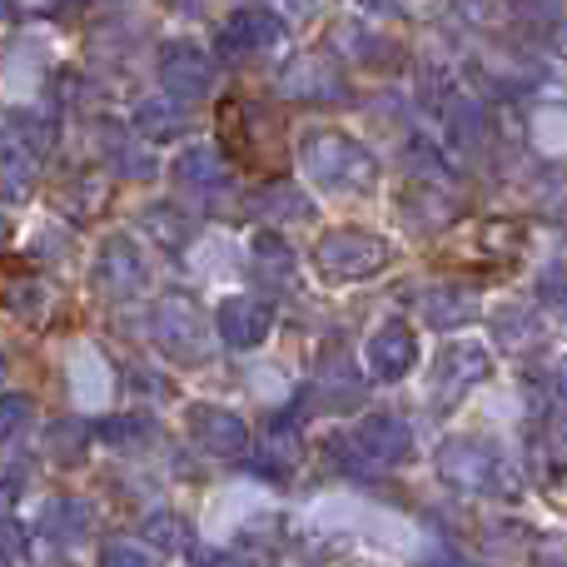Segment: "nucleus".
<instances>
[{
  "label": "nucleus",
  "mask_w": 567,
  "mask_h": 567,
  "mask_svg": "<svg viewBox=\"0 0 567 567\" xmlns=\"http://www.w3.org/2000/svg\"><path fill=\"white\" fill-rule=\"evenodd\" d=\"M140 229H145L159 249H185L199 225H195V215H185L179 205H150V209H140Z\"/></svg>",
  "instance_id": "nucleus-19"
},
{
  "label": "nucleus",
  "mask_w": 567,
  "mask_h": 567,
  "mask_svg": "<svg viewBox=\"0 0 567 567\" xmlns=\"http://www.w3.org/2000/svg\"><path fill=\"white\" fill-rule=\"evenodd\" d=\"M140 538H145L155 553L175 558V553L189 548V523L179 518V513H150V518L140 523Z\"/></svg>",
  "instance_id": "nucleus-23"
},
{
  "label": "nucleus",
  "mask_w": 567,
  "mask_h": 567,
  "mask_svg": "<svg viewBox=\"0 0 567 567\" xmlns=\"http://www.w3.org/2000/svg\"><path fill=\"white\" fill-rule=\"evenodd\" d=\"M100 563H110V567H145V563H155V548H150L145 538H105L100 543Z\"/></svg>",
  "instance_id": "nucleus-27"
},
{
  "label": "nucleus",
  "mask_w": 567,
  "mask_h": 567,
  "mask_svg": "<svg viewBox=\"0 0 567 567\" xmlns=\"http://www.w3.org/2000/svg\"><path fill=\"white\" fill-rule=\"evenodd\" d=\"M40 179V155L35 145H30L25 135H0V199H10V205H20V199H30V189H35Z\"/></svg>",
  "instance_id": "nucleus-15"
},
{
  "label": "nucleus",
  "mask_w": 567,
  "mask_h": 567,
  "mask_svg": "<svg viewBox=\"0 0 567 567\" xmlns=\"http://www.w3.org/2000/svg\"><path fill=\"white\" fill-rule=\"evenodd\" d=\"M150 339L159 343L169 363H205L215 353V323L189 293H165L150 313Z\"/></svg>",
  "instance_id": "nucleus-4"
},
{
  "label": "nucleus",
  "mask_w": 567,
  "mask_h": 567,
  "mask_svg": "<svg viewBox=\"0 0 567 567\" xmlns=\"http://www.w3.org/2000/svg\"><path fill=\"white\" fill-rule=\"evenodd\" d=\"M185 429L195 439L199 453L209 458H245L249 453V423L235 409H219V403H189L185 409Z\"/></svg>",
  "instance_id": "nucleus-9"
},
{
  "label": "nucleus",
  "mask_w": 567,
  "mask_h": 567,
  "mask_svg": "<svg viewBox=\"0 0 567 567\" xmlns=\"http://www.w3.org/2000/svg\"><path fill=\"white\" fill-rule=\"evenodd\" d=\"M40 303H45V279L30 265H20V259H6L0 265V309L20 313V319H35Z\"/></svg>",
  "instance_id": "nucleus-17"
},
{
  "label": "nucleus",
  "mask_w": 567,
  "mask_h": 567,
  "mask_svg": "<svg viewBox=\"0 0 567 567\" xmlns=\"http://www.w3.org/2000/svg\"><path fill=\"white\" fill-rule=\"evenodd\" d=\"M389 265H393V245L383 235H369V229H329V235L313 245V269L329 284L373 279Z\"/></svg>",
  "instance_id": "nucleus-5"
},
{
  "label": "nucleus",
  "mask_w": 567,
  "mask_h": 567,
  "mask_svg": "<svg viewBox=\"0 0 567 567\" xmlns=\"http://www.w3.org/2000/svg\"><path fill=\"white\" fill-rule=\"evenodd\" d=\"M6 373H10V363H6V353H0V383H6Z\"/></svg>",
  "instance_id": "nucleus-34"
},
{
  "label": "nucleus",
  "mask_w": 567,
  "mask_h": 567,
  "mask_svg": "<svg viewBox=\"0 0 567 567\" xmlns=\"http://www.w3.org/2000/svg\"><path fill=\"white\" fill-rule=\"evenodd\" d=\"M10 16H16V0H0V25H6Z\"/></svg>",
  "instance_id": "nucleus-33"
},
{
  "label": "nucleus",
  "mask_w": 567,
  "mask_h": 567,
  "mask_svg": "<svg viewBox=\"0 0 567 567\" xmlns=\"http://www.w3.org/2000/svg\"><path fill=\"white\" fill-rule=\"evenodd\" d=\"M503 329H513L508 333V349H533V343L543 339V323L533 319V313H503Z\"/></svg>",
  "instance_id": "nucleus-30"
},
{
  "label": "nucleus",
  "mask_w": 567,
  "mask_h": 567,
  "mask_svg": "<svg viewBox=\"0 0 567 567\" xmlns=\"http://www.w3.org/2000/svg\"><path fill=\"white\" fill-rule=\"evenodd\" d=\"M299 165L329 195H369L379 185V159L363 140L343 135V130H309L299 145Z\"/></svg>",
  "instance_id": "nucleus-1"
},
{
  "label": "nucleus",
  "mask_w": 567,
  "mask_h": 567,
  "mask_svg": "<svg viewBox=\"0 0 567 567\" xmlns=\"http://www.w3.org/2000/svg\"><path fill=\"white\" fill-rule=\"evenodd\" d=\"M209 323H215V339L225 349H259L275 333L279 309H275V299H259V293H229Z\"/></svg>",
  "instance_id": "nucleus-8"
},
{
  "label": "nucleus",
  "mask_w": 567,
  "mask_h": 567,
  "mask_svg": "<svg viewBox=\"0 0 567 567\" xmlns=\"http://www.w3.org/2000/svg\"><path fill=\"white\" fill-rule=\"evenodd\" d=\"M353 45L363 50V65H373V70H393L399 65V45H393V40H379V35H369V30H359V35H353Z\"/></svg>",
  "instance_id": "nucleus-29"
},
{
  "label": "nucleus",
  "mask_w": 567,
  "mask_h": 567,
  "mask_svg": "<svg viewBox=\"0 0 567 567\" xmlns=\"http://www.w3.org/2000/svg\"><path fill=\"white\" fill-rule=\"evenodd\" d=\"M0 235H6V219H0Z\"/></svg>",
  "instance_id": "nucleus-35"
},
{
  "label": "nucleus",
  "mask_w": 567,
  "mask_h": 567,
  "mask_svg": "<svg viewBox=\"0 0 567 567\" xmlns=\"http://www.w3.org/2000/svg\"><path fill=\"white\" fill-rule=\"evenodd\" d=\"M159 85L175 100H199L215 85V60L195 40H165L159 45Z\"/></svg>",
  "instance_id": "nucleus-11"
},
{
  "label": "nucleus",
  "mask_w": 567,
  "mask_h": 567,
  "mask_svg": "<svg viewBox=\"0 0 567 567\" xmlns=\"http://www.w3.org/2000/svg\"><path fill=\"white\" fill-rule=\"evenodd\" d=\"M329 453H333V463H343L349 473L399 468V463L413 458V429L399 413H363L359 429H353L349 439H333Z\"/></svg>",
  "instance_id": "nucleus-3"
},
{
  "label": "nucleus",
  "mask_w": 567,
  "mask_h": 567,
  "mask_svg": "<svg viewBox=\"0 0 567 567\" xmlns=\"http://www.w3.org/2000/svg\"><path fill=\"white\" fill-rule=\"evenodd\" d=\"M189 130V115H185V100L175 95H150L135 105V135L145 140H179Z\"/></svg>",
  "instance_id": "nucleus-18"
},
{
  "label": "nucleus",
  "mask_w": 567,
  "mask_h": 567,
  "mask_svg": "<svg viewBox=\"0 0 567 567\" xmlns=\"http://www.w3.org/2000/svg\"><path fill=\"white\" fill-rule=\"evenodd\" d=\"M279 95L289 100H313V105H333L349 100V80H343L339 60L329 50H303L279 70Z\"/></svg>",
  "instance_id": "nucleus-7"
},
{
  "label": "nucleus",
  "mask_w": 567,
  "mask_h": 567,
  "mask_svg": "<svg viewBox=\"0 0 567 567\" xmlns=\"http://www.w3.org/2000/svg\"><path fill=\"white\" fill-rule=\"evenodd\" d=\"M95 439L110 443V449H135V443L155 439V419H145V413H110V419L95 423Z\"/></svg>",
  "instance_id": "nucleus-22"
},
{
  "label": "nucleus",
  "mask_w": 567,
  "mask_h": 567,
  "mask_svg": "<svg viewBox=\"0 0 567 567\" xmlns=\"http://www.w3.org/2000/svg\"><path fill=\"white\" fill-rule=\"evenodd\" d=\"M90 279H95L100 299H135V293L145 289L150 269H145V259H140L135 239H130V235H110V239H100L95 275H90Z\"/></svg>",
  "instance_id": "nucleus-10"
},
{
  "label": "nucleus",
  "mask_w": 567,
  "mask_h": 567,
  "mask_svg": "<svg viewBox=\"0 0 567 567\" xmlns=\"http://www.w3.org/2000/svg\"><path fill=\"white\" fill-rule=\"evenodd\" d=\"M110 159H115V169L130 175V179L155 175V159H150V150H140V135H120V130H110Z\"/></svg>",
  "instance_id": "nucleus-26"
},
{
  "label": "nucleus",
  "mask_w": 567,
  "mask_h": 567,
  "mask_svg": "<svg viewBox=\"0 0 567 567\" xmlns=\"http://www.w3.org/2000/svg\"><path fill=\"white\" fill-rule=\"evenodd\" d=\"M249 255H255V269H259V275H269V279H284V275L293 269L289 245H284L275 229H259V235L249 239Z\"/></svg>",
  "instance_id": "nucleus-25"
},
{
  "label": "nucleus",
  "mask_w": 567,
  "mask_h": 567,
  "mask_svg": "<svg viewBox=\"0 0 567 567\" xmlns=\"http://www.w3.org/2000/svg\"><path fill=\"white\" fill-rule=\"evenodd\" d=\"M299 458H303L299 413H275V419L265 423V439H259V463H265L269 473H289V468H299Z\"/></svg>",
  "instance_id": "nucleus-16"
},
{
  "label": "nucleus",
  "mask_w": 567,
  "mask_h": 567,
  "mask_svg": "<svg viewBox=\"0 0 567 567\" xmlns=\"http://www.w3.org/2000/svg\"><path fill=\"white\" fill-rule=\"evenodd\" d=\"M169 175H175V185L179 189H199V195H209V189H219L225 185V159L215 155V150H185V155L175 159V169H169Z\"/></svg>",
  "instance_id": "nucleus-20"
},
{
  "label": "nucleus",
  "mask_w": 567,
  "mask_h": 567,
  "mask_svg": "<svg viewBox=\"0 0 567 567\" xmlns=\"http://www.w3.org/2000/svg\"><path fill=\"white\" fill-rule=\"evenodd\" d=\"M279 40H284V20L275 16V10H259V6L235 10V16H225L219 20V30H215V50L225 60L259 55V50L279 45Z\"/></svg>",
  "instance_id": "nucleus-13"
},
{
  "label": "nucleus",
  "mask_w": 567,
  "mask_h": 567,
  "mask_svg": "<svg viewBox=\"0 0 567 567\" xmlns=\"http://www.w3.org/2000/svg\"><path fill=\"white\" fill-rule=\"evenodd\" d=\"M30 558V538L16 518H0V563H25Z\"/></svg>",
  "instance_id": "nucleus-31"
},
{
  "label": "nucleus",
  "mask_w": 567,
  "mask_h": 567,
  "mask_svg": "<svg viewBox=\"0 0 567 567\" xmlns=\"http://www.w3.org/2000/svg\"><path fill=\"white\" fill-rule=\"evenodd\" d=\"M40 533H50L55 543H75L90 533V503L80 498H50L40 508Z\"/></svg>",
  "instance_id": "nucleus-21"
},
{
  "label": "nucleus",
  "mask_w": 567,
  "mask_h": 567,
  "mask_svg": "<svg viewBox=\"0 0 567 567\" xmlns=\"http://www.w3.org/2000/svg\"><path fill=\"white\" fill-rule=\"evenodd\" d=\"M493 373V353L473 339H458V343H443L439 353V369H433V409L449 413L478 389L483 379Z\"/></svg>",
  "instance_id": "nucleus-6"
},
{
  "label": "nucleus",
  "mask_w": 567,
  "mask_h": 567,
  "mask_svg": "<svg viewBox=\"0 0 567 567\" xmlns=\"http://www.w3.org/2000/svg\"><path fill=\"white\" fill-rule=\"evenodd\" d=\"M30 413H35V403L25 399V393H0V443L20 439L30 423Z\"/></svg>",
  "instance_id": "nucleus-28"
},
{
  "label": "nucleus",
  "mask_w": 567,
  "mask_h": 567,
  "mask_svg": "<svg viewBox=\"0 0 567 567\" xmlns=\"http://www.w3.org/2000/svg\"><path fill=\"white\" fill-rule=\"evenodd\" d=\"M259 209H269V215H279V219H309L313 199L303 195L293 179H275V185H265V195H259Z\"/></svg>",
  "instance_id": "nucleus-24"
},
{
  "label": "nucleus",
  "mask_w": 567,
  "mask_h": 567,
  "mask_svg": "<svg viewBox=\"0 0 567 567\" xmlns=\"http://www.w3.org/2000/svg\"><path fill=\"white\" fill-rule=\"evenodd\" d=\"M369 10H383V16H399V0H363Z\"/></svg>",
  "instance_id": "nucleus-32"
},
{
  "label": "nucleus",
  "mask_w": 567,
  "mask_h": 567,
  "mask_svg": "<svg viewBox=\"0 0 567 567\" xmlns=\"http://www.w3.org/2000/svg\"><path fill=\"white\" fill-rule=\"evenodd\" d=\"M483 313V299L463 284H433V289L419 293V319L429 329H458V323H473Z\"/></svg>",
  "instance_id": "nucleus-14"
},
{
  "label": "nucleus",
  "mask_w": 567,
  "mask_h": 567,
  "mask_svg": "<svg viewBox=\"0 0 567 567\" xmlns=\"http://www.w3.org/2000/svg\"><path fill=\"white\" fill-rule=\"evenodd\" d=\"M363 363H369V373L383 383L409 379V373L419 369V333L403 319L379 323V329L369 333V343H363Z\"/></svg>",
  "instance_id": "nucleus-12"
},
{
  "label": "nucleus",
  "mask_w": 567,
  "mask_h": 567,
  "mask_svg": "<svg viewBox=\"0 0 567 567\" xmlns=\"http://www.w3.org/2000/svg\"><path fill=\"white\" fill-rule=\"evenodd\" d=\"M433 468L449 488L458 493H493V498H518V478H513L508 458L498 453V443L478 439V433H458L443 439L433 453Z\"/></svg>",
  "instance_id": "nucleus-2"
}]
</instances>
